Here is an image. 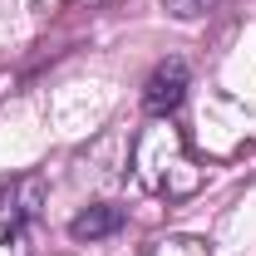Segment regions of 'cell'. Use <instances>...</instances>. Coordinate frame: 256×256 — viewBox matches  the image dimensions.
Here are the masks:
<instances>
[{
  "label": "cell",
  "instance_id": "1",
  "mask_svg": "<svg viewBox=\"0 0 256 256\" xmlns=\"http://www.w3.org/2000/svg\"><path fill=\"white\" fill-rule=\"evenodd\" d=\"M133 172L138 182L158 197H192L202 188V168L192 162L188 153V138L178 128L158 118L153 128H143V138L133 143Z\"/></svg>",
  "mask_w": 256,
  "mask_h": 256
},
{
  "label": "cell",
  "instance_id": "2",
  "mask_svg": "<svg viewBox=\"0 0 256 256\" xmlns=\"http://www.w3.org/2000/svg\"><path fill=\"white\" fill-rule=\"evenodd\" d=\"M188 64L182 60H162L153 74H148V84H143V108L153 114V118H168V114H178L182 108V98H188Z\"/></svg>",
  "mask_w": 256,
  "mask_h": 256
},
{
  "label": "cell",
  "instance_id": "3",
  "mask_svg": "<svg viewBox=\"0 0 256 256\" xmlns=\"http://www.w3.org/2000/svg\"><path fill=\"white\" fill-rule=\"evenodd\" d=\"M44 197H50V188H44L40 172H20V178H10V182L0 188V222L30 226L34 217L44 212Z\"/></svg>",
  "mask_w": 256,
  "mask_h": 256
},
{
  "label": "cell",
  "instance_id": "4",
  "mask_svg": "<svg viewBox=\"0 0 256 256\" xmlns=\"http://www.w3.org/2000/svg\"><path fill=\"white\" fill-rule=\"evenodd\" d=\"M124 222H128L124 207H114V202H94V207H84V212L69 222V236H74V242H104V236H114Z\"/></svg>",
  "mask_w": 256,
  "mask_h": 256
},
{
  "label": "cell",
  "instance_id": "5",
  "mask_svg": "<svg viewBox=\"0 0 256 256\" xmlns=\"http://www.w3.org/2000/svg\"><path fill=\"white\" fill-rule=\"evenodd\" d=\"M143 256H212L202 236H158Z\"/></svg>",
  "mask_w": 256,
  "mask_h": 256
},
{
  "label": "cell",
  "instance_id": "6",
  "mask_svg": "<svg viewBox=\"0 0 256 256\" xmlns=\"http://www.w3.org/2000/svg\"><path fill=\"white\" fill-rule=\"evenodd\" d=\"M162 10H168L172 20H202V15L217 10V0H162Z\"/></svg>",
  "mask_w": 256,
  "mask_h": 256
},
{
  "label": "cell",
  "instance_id": "7",
  "mask_svg": "<svg viewBox=\"0 0 256 256\" xmlns=\"http://www.w3.org/2000/svg\"><path fill=\"white\" fill-rule=\"evenodd\" d=\"M0 256H30L25 226H10V222H0Z\"/></svg>",
  "mask_w": 256,
  "mask_h": 256
}]
</instances>
